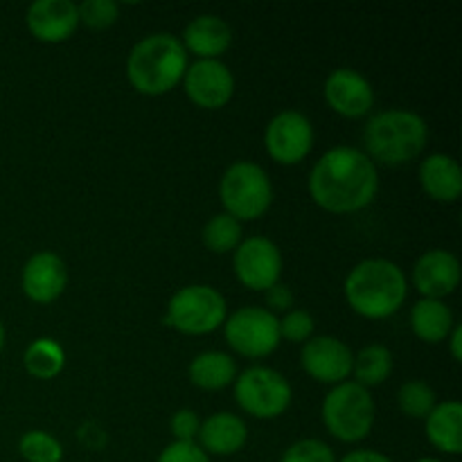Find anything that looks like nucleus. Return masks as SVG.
<instances>
[{
    "label": "nucleus",
    "mask_w": 462,
    "mask_h": 462,
    "mask_svg": "<svg viewBox=\"0 0 462 462\" xmlns=\"http://www.w3.org/2000/svg\"><path fill=\"white\" fill-rule=\"evenodd\" d=\"M346 300L364 319L382 320L404 307L409 296V280L404 271L391 260L370 257L359 262L346 278Z\"/></svg>",
    "instance_id": "f03ea898"
},
{
    "label": "nucleus",
    "mask_w": 462,
    "mask_h": 462,
    "mask_svg": "<svg viewBox=\"0 0 462 462\" xmlns=\"http://www.w3.org/2000/svg\"><path fill=\"white\" fill-rule=\"evenodd\" d=\"M447 338H449L451 356H454V361H460L462 359V328L460 325H454V329H451V334Z\"/></svg>",
    "instance_id": "c9c22d12"
},
{
    "label": "nucleus",
    "mask_w": 462,
    "mask_h": 462,
    "mask_svg": "<svg viewBox=\"0 0 462 462\" xmlns=\"http://www.w3.org/2000/svg\"><path fill=\"white\" fill-rule=\"evenodd\" d=\"M264 144L275 162L298 165L314 147V126L300 111H282L266 126Z\"/></svg>",
    "instance_id": "9b49d317"
},
{
    "label": "nucleus",
    "mask_w": 462,
    "mask_h": 462,
    "mask_svg": "<svg viewBox=\"0 0 462 462\" xmlns=\"http://www.w3.org/2000/svg\"><path fill=\"white\" fill-rule=\"evenodd\" d=\"M291 383L278 370L253 365L235 379V400L257 420H275L291 406Z\"/></svg>",
    "instance_id": "6e6552de"
},
{
    "label": "nucleus",
    "mask_w": 462,
    "mask_h": 462,
    "mask_svg": "<svg viewBox=\"0 0 462 462\" xmlns=\"http://www.w3.org/2000/svg\"><path fill=\"white\" fill-rule=\"evenodd\" d=\"M156 462H210V456L197 445V442L174 440L161 451Z\"/></svg>",
    "instance_id": "2f4dec72"
},
{
    "label": "nucleus",
    "mask_w": 462,
    "mask_h": 462,
    "mask_svg": "<svg viewBox=\"0 0 462 462\" xmlns=\"http://www.w3.org/2000/svg\"><path fill=\"white\" fill-rule=\"evenodd\" d=\"M23 365L34 379H54L66 365V352L54 338H36L27 346Z\"/></svg>",
    "instance_id": "393cba45"
},
{
    "label": "nucleus",
    "mask_w": 462,
    "mask_h": 462,
    "mask_svg": "<svg viewBox=\"0 0 462 462\" xmlns=\"http://www.w3.org/2000/svg\"><path fill=\"white\" fill-rule=\"evenodd\" d=\"M415 462H440V460H436V458H420V460H415Z\"/></svg>",
    "instance_id": "4c0bfd02"
},
{
    "label": "nucleus",
    "mask_w": 462,
    "mask_h": 462,
    "mask_svg": "<svg viewBox=\"0 0 462 462\" xmlns=\"http://www.w3.org/2000/svg\"><path fill=\"white\" fill-rule=\"evenodd\" d=\"M280 462H337L332 447L316 438H305L289 447Z\"/></svg>",
    "instance_id": "7c9ffc66"
},
{
    "label": "nucleus",
    "mask_w": 462,
    "mask_h": 462,
    "mask_svg": "<svg viewBox=\"0 0 462 462\" xmlns=\"http://www.w3.org/2000/svg\"><path fill=\"white\" fill-rule=\"evenodd\" d=\"M66 284L68 266L57 253L39 251L23 266L21 287L32 302L50 305L66 291Z\"/></svg>",
    "instance_id": "2eb2a0df"
},
{
    "label": "nucleus",
    "mask_w": 462,
    "mask_h": 462,
    "mask_svg": "<svg viewBox=\"0 0 462 462\" xmlns=\"http://www.w3.org/2000/svg\"><path fill=\"white\" fill-rule=\"evenodd\" d=\"M170 427L179 442H194V438L199 436V429H201V420L192 409H180L174 413Z\"/></svg>",
    "instance_id": "473e14b6"
},
{
    "label": "nucleus",
    "mask_w": 462,
    "mask_h": 462,
    "mask_svg": "<svg viewBox=\"0 0 462 462\" xmlns=\"http://www.w3.org/2000/svg\"><path fill=\"white\" fill-rule=\"evenodd\" d=\"M23 460L27 462H61L63 447L54 436L45 431H27L18 442Z\"/></svg>",
    "instance_id": "cd10ccee"
},
{
    "label": "nucleus",
    "mask_w": 462,
    "mask_h": 462,
    "mask_svg": "<svg viewBox=\"0 0 462 462\" xmlns=\"http://www.w3.org/2000/svg\"><path fill=\"white\" fill-rule=\"evenodd\" d=\"M189 382L201 391H221L235 383L237 379V365L235 359L226 352H201L189 364Z\"/></svg>",
    "instance_id": "5701e85b"
},
{
    "label": "nucleus",
    "mask_w": 462,
    "mask_h": 462,
    "mask_svg": "<svg viewBox=\"0 0 462 462\" xmlns=\"http://www.w3.org/2000/svg\"><path fill=\"white\" fill-rule=\"evenodd\" d=\"M188 52L180 39L167 32H156L131 48L126 59V77L143 95H165L183 81L188 70Z\"/></svg>",
    "instance_id": "7ed1b4c3"
},
{
    "label": "nucleus",
    "mask_w": 462,
    "mask_h": 462,
    "mask_svg": "<svg viewBox=\"0 0 462 462\" xmlns=\"http://www.w3.org/2000/svg\"><path fill=\"white\" fill-rule=\"evenodd\" d=\"M462 278L458 257L445 248L427 251L413 266V284L422 298H442L451 296L458 289Z\"/></svg>",
    "instance_id": "dca6fc26"
},
{
    "label": "nucleus",
    "mask_w": 462,
    "mask_h": 462,
    "mask_svg": "<svg viewBox=\"0 0 462 462\" xmlns=\"http://www.w3.org/2000/svg\"><path fill=\"white\" fill-rule=\"evenodd\" d=\"M325 102L343 117H364L374 106L373 84L352 68H337L325 79Z\"/></svg>",
    "instance_id": "4468645a"
},
{
    "label": "nucleus",
    "mask_w": 462,
    "mask_h": 462,
    "mask_svg": "<svg viewBox=\"0 0 462 462\" xmlns=\"http://www.w3.org/2000/svg\"><path fill=\"white\" fill-rule=\"evenodd\" d=\"M429 126L422 116L404 108L377 113L364 131L365 153L383 165H404L424 152Z\"/></svg>",
    "instance_id": "20e7f679"
},
{
    "label": "nucleus",
    "mask_w": 462,
    "mask_h": 462,
    "mask_svg": "<svg viewBox=\"0 0 462 462\" xmlns=\"http://www.w3.org/2000/svg\"><path fill=\"white\" fill-rule=\"evenodd\" d=\"M314 316L307 310H289L280 319V338L289 343H307L314 337Z\"/></svg>",
    "instance_id": "c756f323"
},
{
    "label": "nucleus",
    "mask_w": 462,
    "mask_h": 462,
    "mask_svg": "<svg viewBox=\"0 0 462 462\" xmlns=\"http://www.w3.org/2000/svg\"><path fill=\"white\" fill-rule=\"evenodd\" d=\"M224 334L228 346L248 359H262L278 350L280 319L266 307H239L226 319Z\"/></svg>",
    "instance_id": "1a4fd4ad"
},
{
    "label": "nucleus",
    "mask_w": 462,
    "mask_h": 462,
    "mask_svg": "<svg viewBox=\"0 0 462 462\" xmlns=\"http://www.w3.org/2000/svg\"><path fill=\"white\" fill-rule=\"evenodd\" d=\"M185 95L201 108L226 106L235 95V77L219 59H197L183 75Z\"/></svg>",
    "instance_id": "f8f14e48"
},
{
    "label": "nucleus",
    "mask_w": 462,
    "mask_h": 462,
    "mask_svg": "<svg viewBox=\"0 0 462 462\" xmlns=\"http://www.w3.org/2000/svg\"><path fill=\"white\" fill-rule=\"evenodd\" d=\"M427 438L438 451L458 456L462 451V404L445 402L427 415Z\"/></svg>",
    "instance_id": "412c9836"
},
{
    "label": "nucleus",
    "mask_w": 462,
    "mask_h": 462,
    "mask_svg": "<svg viewBox=\"0 0 462 462\" xmlns=\"http://www.w3.org/2000/svg\"><path fill=\"white\" fill-rule=\"evenodd\" d=\"M79 23L88 25L90 30H106L120 16V7L113 0H84L77 5Z\"/></svg>",
    "instance_id": "c85d7f7f"
},
{
    "label": "nucleus",
    "mask_w": 462,
    "mask_h": 462,
    "mask_svg": "<svg viewBox=\"0 0 462 462\" xmlns=\"http://www.w3.org/2000/svg\"><path fill=\"white\" fill-rule=\"evenodd\" d=\"M397 404L404 415L413 420H427V415L436 409V393L429 383L420 382H406L402 383L400 393H397Z\"/></svg>",
    "instance_id": "bb28decb"
},
{
    "label": "nucleus",
    "mask_w": 462,
    "mask_h": 462,
    "mask_svg": "<svg viewBox=\"0 0 462 462\" xmlns=\"http://www.w3.org/2000/svg\"><path fill=\"white\" fill-rule=\"evenodd\" d=\"M219 199L226 215L237 221H255L273 203V185L264 167L253 161H237L221 176Z\"/></svg>",
    "instance_id": "423d86ee"
},
{
    "label": "nucleus",
    "mask_w": 462,
    "mask_h": 462,
    "mask_svg": "<svg viewBox=\"0 0 462 462\" xmlns=\"http://www.w3.org/2000/svg\"><path fill=\"white\" fill-rule=\"evenodd\" d=\"M420 185L440 203H454L462 194V170L458 161L447 153H431L420 165Z\"/></svg>",
    "instance_id": "aec40b11"
},
{
    "label": "nucleus",
    "mask_w": 462,
    "mask_h": 462,
    "mask_svg": "<svg viewBox=\"0 0 462 462\" xmlns=\"http://www.w3.org/2000/svg\"><path fill=\"white\" fill-rule=\"evenodd\" d=\"M341 462H393L386 454L374 449H356L352 454H347Z\"/></svg>",
    "instance_id": "f704fd0d"
},
{
    "label": "nucleus",
    "mask_w": 462,
    "mask_h": 462,
    "mask_svg": "<svg viewBox=\"0 0 462 462\" xmlns=\"http://www.w3.org/2000/svg\"><path fill=\"white\" fill-rule=\"evenodd\" d=\"M235 275L251 291H266L280 282L282 253L269 237H246L235 248Z\"/></svg>",
    "instance_id": "9d476101"
},
{
    "label": "nucleus",
    "mask_w": 462,
    "mask_h": 462,
    "mask_svg": "<svg viewBox=\"0 0 462 462\" xmlns=\"http://www.w3.org/2000/svg\"><path fill=\"white\" fill-rule=\"evenodd\" d=\"M3 347H5V328L3 323H0V352H3Z\"/></svg>",
    "instance_id": "e433bc0d"
},
{
    "label": "nucleus",
    "mask_w": 462,
    "mask_h": 462,
    "mask_svg": "<svg viewBox=\"0 0 462 462\" xmlns=\"http://www.w3.org/2000/svg\"><path fill=\"white\" fill-rule=\"evenodd\" d=\"M456 320L449 307L442 300L420 298L411 310V328L413 334L424 343H442L454 329Z\"/></svg>",
    "instance_id": "4be33fe9"
},
{
    "label": "nucleus",
    "mask_w": 462,
    "mask_h": 462,
    "mask_svg": "<svg viewBox=\"0 0 462 462\" xmlns=\"http://www.w3.org/2000/svg\"><path fill=\"white\" fill-rule=\"evenodd\" d=\"M27 27L43 43L68 41L79 27V14L72 0H36L27 9Z\"/></svg>",
    "instance_id": "f3484780"
},
{
    "label": "nucleus",
    "mask_w": 462,
    "mask_h": 462,
    "mask_svg": "<svg viewBox=\"0 0 462 462\" xmlns=\"http://www.w3.org/2000/svg\"><path fill=\"white\" fill-rule=\"evenodd\" d=\"M264 293H266V305H269L266 310H269L271 314H278V311H284V314H287V311L293 307V293L287 284L278 282L271 289H266Z\"/></svg>",
    "instance_id": "72a5a7b5"
},
{
    "label": "nucleus",
    "mask_w": 462,
    "mask_h": 462,
    "mask_svg": "<svg viewBox=\"0 0 462 462\" xmlns=\"http://www.w3.org/2000/svg\"><path fill=\"white\" fill-rule=\"evenodd\" d=\"M300 364L311 379L329 386L347 382L355 365L350 346L337 337H311L302 346Z\"/></svg>",
    "instance_id": "ddd939ff"
},
{
    "label": "nucleus",
    "mask_w": 462,
    "mask_h": 462,
    "mask_svg": "<svg viewBox=\"0 0 462 462\" xmlns=\"http://www.w3.org/2000/svg\"><path fill=\"white\" fill-rule=\"evenodd\" d=\"M180 43L185 52L197 54L199 59H219L233 43V30L221 16L201 14L188 23Z\"/></svg>",
    "instance_id": "a211bd4d"
},
{
    "label": "nucleus",
    "mask_w": 462,
    "mask_h": 462,
    "mask_svg": "<svg viewBox=\"0 0 462 462\" xmlns=\"http://www.w3.org/2000/svg\"><path fill=\"white\" fill-rule=\"evenodd\" d=\"M197 438L208 456H233L246 445L248 427L239 415L215 413L203 420Z\"/></svg>",
    "instance_id": "6ab92c4d"
},
{
    "label": "nucleus",
    "mask_w": 462,
    "mask_h": 462,
    "mask_svg": "<svg viewBox=\"0 0 462 462\" xmlns=\"http://www.w3.org/2000/svg\"><path fill=\"white\" fill-rule=\"evenodd\" d=\"M377 420V406L368 388L356 382L334 386L323 400L325 429L346 445L365 440Z\"/></svg>",
    "instance_id": "39448f33"
},
{
    "label": "nucleus",
    "mask_w": 462,
    "mask_h": 462,
    "mask_svg": "<svg viewBox=\"0 0 462 462\" xmlns=\"http://www.w3.org/2000/svg\"><path fill=\"white\" fill-rule=\"evenodd\" d=\"M379 192V171L373 158L356 147H334L320 156L310 174L314 203L334 215H352L374 201Z\"/></svg>",
    "instance_id": "f257e3e1"
},
{
    "label": "nucleus",
    "mask_w": 462,
    "mask_h": 462,
    "mask_svg": "<svg viewBox=\"0 0 462 462\" xmlns=\"http://www.w3.org/2000/svg\"><path fill=\"white\" fill-rule=\"evenodd\" d=\"M201 237L206 248H210L217 255H224V253L235 251L242 244V221L226 215V212H219L203 226Z\"/></svg>",
    "instance_id": "a878e982"
},
{
    "label": "nucleus",
    "mask_w": 462,
    "mask_h": 462,
    "mask_svg": "<svg viewBox=\"0 0 462 462\" xmlns=\"http://www.w3.org/2000/svg\"><path fill=\"white\" fill-rule=\"evenodd\" d=\"M352 373H355L359 386H382L393 373V352L386 346H382V343H370L355 356Z\"/></svg>",
    "instance_id": "b1692460"
},
{
    "label": "nucleus",
    "mask_w": 462,
    "mask_h": 462,
    "mask_svg": "<svg viewBox=\"0 0 462 462\" xmlns=\"http://www.w3.org/2000/svg\"><path fill=\"white\" fill-rule=\"evenodd\" d=\"M228 319L226 298L210 284H188L170 298L165 323L188 337H203L224 328Z\"/></svg>",
    "instance_id": "0eeeda50"
}]
</instances>
